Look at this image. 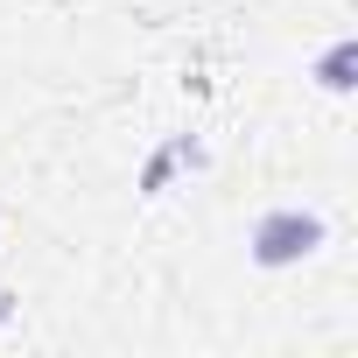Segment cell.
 Segmentation results:
<instances>
[{
    "label": "cell",
    "instance_id": "cell-4",
    "mask_svg": "<svg viewBox=\"0 0 358 358\" xmlns=\"http://www.w3.org/2000/svg\"><path fill=\"white\" fill-rule=\"evenodd\" d=\"M15 302H22L15 288H0V330H8V323H15Z\"/></svg>",
    "mask_w": 358,
    "mask_h": 358
},
{
    "label": "cell",
    "instance_id": "cell-1",
    "mask_svg": "<svg viewBox=\"0 0 358 358\" xmlns=\"http://www.w3.org/2000/svg\"><path fill=\"white\" fill-rule=\"evenodd\" d=\"M323 246H330V218L309 211V204H274V211H260L253 232H246V260H253L260 274H288V267L316 260Z\"/></svg>",
    "mask_w": 358,
    "mask_h": 358
},
{
    "label": "cell",
    "instance_id": "cell-2",
    "mask_svg": "<svg viewBox=\"0 0 358 358\" xmlns=\"http://www.w3.org/2000/svg\"><path fill=\"white\" fill-rule=\"evenodd\" d=\"M211 155H204V141H190V134H169L148 162H141V197H169V183H176V169H204Z\"/></svg>",
    "mask_w": 358,
    "mask_h": 358
},
{
    "label": "cell",
    "instance_id": "cell-3",
    "mask_svg": "<svg viewBox=\"0 0 358 358\" xmlns=\"http://www.w3.org/2000/svg\"><path fill=\"white\" fill-rule=\"evenodd\" d=\"M309 78H316L330 99H344V92L358 85V36H337V43L316 57V71H309Z\"/></svg>",
    "mask_w": 358,
    "mask_h": 358
}]
</instances>
